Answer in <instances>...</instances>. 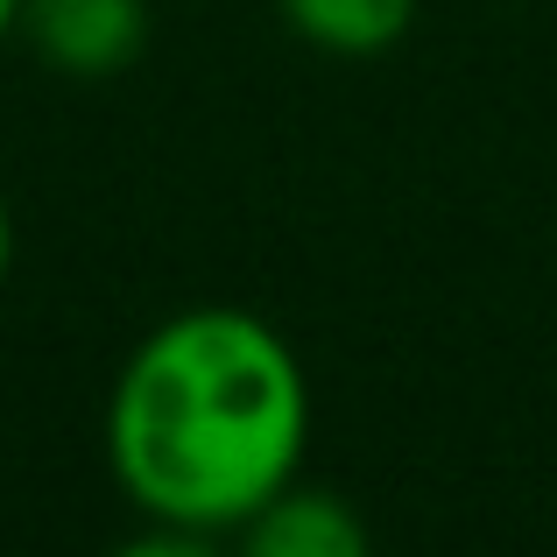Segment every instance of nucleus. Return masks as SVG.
Masks as SVG:
<instances>
[{
	"mask_svg": "<svg viewBox=\"0 0 557 557\" xmlns=\"http://www.w3.org/2000/svg\"><path fill=\"white\" fill-rule=\"evenodd\" d=\"M28 42L71 78L127 71L149 42V0H28Z\"/></svg>",
	"mask_w": 557,
	"mask_h": 557,
	"instance_id": "f03ea898",
	"label": "nucleus"
},
{
	"mask_svg": "<svg viewBox=\"0 0 557 557\" xmlns=\"http://www.w3.org/2000/svg\"><path fill=\"white\" fill-rule=\"evenodd\" d=\"M113 557H233L212 544V530H184V522H156V530H141L135 544H121Z\"/></svg>",
	"mask_w": 557,
	"mask_h": 557,
	"instance_id": "39448f33",
	"label": "nucleus"
},
{
	"mask_svg": "<svg viewBox=\"0 0 557 557\" xmlns=\"http://www.w3.org/2000/svg\"><path fill=\"white\" fill-rule=\"evenodd\" d=\"M8 255H14V226H8V198H0V275H8Z\"/></svg>",
	"mask_w": 557,
	"mask_h": 557,
	"instance_id": "423d86ee",
	"label": "nucleus"
},
{
	"mask_svg": "<svg viewBox=\"0 0 557 557\" xmlns=\"http://www.w3.org/2000/svg\"><path fill=\"white\" fill-rule=\"evenodd\" d=\"M22 8H28V0H0V36H8V28L22 22Z\"/></svg>",
	"mask_w": 557,
	"mask_h": 557,
	"instance_id": "0eeeda50",
	"label": "nucleus"
},
{
	"mask_svg": "<svg viewBox=\"0 0 557 557\" xmlns=\"http://www.w3.org/2000/svg\"><path fill=\"white\" fill-rule=\"evenodd\" d=\"M311 437V388L255 311H177L127 354L107 403V459L149 522L240 530L283 494Z\"/></svg>",
	"mask_w": 557,
	"mask_h": 557,
	"instance_id": "f257e3e1",
	"label": "nucleus"
},
{
	"mask_svg": "<svg viewBox=\"0 0 557 557\" xmlns=\"http://www.w3.org/2000/svg\"><path fill=\"white\" fill-rule=\"evenodd\" d=\"M233 557H374V544H368V522L339 494L289 480L283 494H269L240 522V550Z\"/></svg>",
	"mask_w": 557,
	"mask_h": 557,
	"instance_id": "7ed1b4c3",
	"label": "nucleus"
},
{
	"mask_svg": "<svg viewBox=\"0 0 557 557\" xmlns=\"http://www.w3.org/2000/svg\"><path fill=\"white\" fill-rule=\"evenodd\" d=\"M283 14L304 42L332 57H381L388 42H403L417 0H283Z\"/></svg>",
	"mask_w": 557,
	"mask_h": 557,
	"instance_id": "20e7f679",
	"label": "nucleus"
}]
</instances>
